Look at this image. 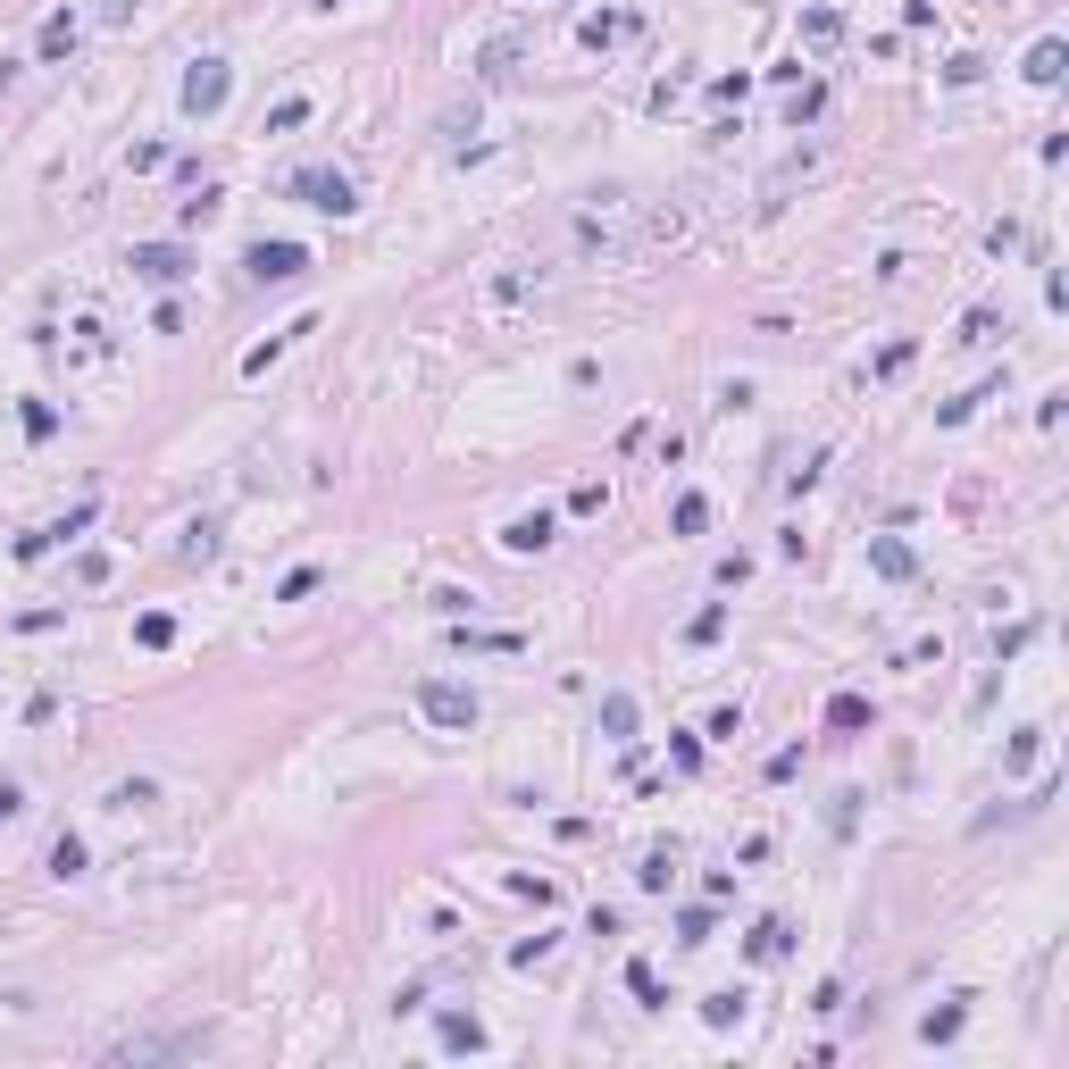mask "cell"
<instances>
[{
  "mask_svg": "<svg viewBox=\"0 0 1069 1069\" xmlns=\"http://www.w3.org/2000/svg\"><path fill=\"white\" fill-rule=\"evenodd\" d=\"M418 710H426L435 727H477V694H468V685H443V677L418 685Z\"/></svg>",
  "mask_w": 1069,
  "mask_h": 1069,
  "instance_id": "cell-2",
  "label": "cell"
},
{
  "mask_svg": "<svg viewBox=\"0 0 1069 1069\" xmlns=\"http://www.w3.org/2000/svg\"><path fill=\"white\" fill-rule=\"evenodd\" d=\"M301 209H326V218H351L360 209V193H351V176L343 168H293V184H284Z\"/></svg>",
  "mask_w": 1069,
  "mask_h": 1069,
  "instance_id": "cell-1",
  "label": "cell"
},
{
  "mask_svg": "<svg viewBox=\"0 0 1069 1069\" xmlns=\"http://www.w3.org/2000/svg\"><path fill=\"white\" fill-rule=\"evenodd\" d=\"M318 9H335V0H318Z\"/></svg>",
  "mask_w": 1069,
  "mask_h": 1069,
  "instance_id": "cell-16",
  "label": "cell"
},
{
  "mask_svg": "<svg viewBox=\"0 0 1069 1069\" xmlns=\"http://www.w3.org/2000/svg\"><path fill=\"white\" fill-rule=\"evenodd\" d=\"M802 34H811V42H836L844 17H836V9H811V17H802Z\"/></svg>",
  "mask_w": 1069,
  "mask_h": 1069,
  "instance_id": "cell-12",
  "label": "cell"
},
{
  "mask_svg": "<svg viewBox=\"0 0 1069 1069\" xmlns=\"http://www.w3.org/2000/svg\"><path fill=\"white\" fill-rule=\"evenodd\" d=\"M1028 76H1036V84L1061 76V42H1036V51H1028Z\"/></svg>",
  "mask_w": 1069,
  "mask_h": 1069,
  "instance_id": "cell-11",
  "label": "cell"
},
{
  "mask_svg": "<svg viewBox=\"0 0 1069 1069\" xmlns=\"http://www.w3.org/2000/svg\"><path fill=\"white\" fill-rule=\"evenodd\" d=\"M635 34V17H585V42L593 51H610V42H627Z\"/></svg>",
  "mask_w": 1069,
  "mask_h": 1069,
  "instance_id": "cell-8",
  "label": "cell"
},
{
  "mask_svg": "<svg viewBox=\"0 0 1069 1069\" xmlns=\"http://www.w3.org/2000/svg\"><path fill=\"white\" fill-rule=\"evenodd\" d=\"M76 51V17H51V26H42V59H67Z\"/></svg>",
  "mask_w": 1069,
  "mask_h": 1069,
  "instance_id": "cell-9",
  "label": "cell"
},
{
  "mask_svg": "<svg viewBox=\"0 0 1069 1069\" xmlns=\"http://www.w3.org/2000/svg\"><path fill=\"white\" fill-rule=\"evenodd\" d=\"M17 811H26V794H17V786H0V819H17Z\"/></svg>",
  "mask_w": 1069,
  "mask_h": 1069,
  "instance_id": "cell-15",
  "label": "cell"
},
{
  "mask_svg": "<svg viewBox=\"0 0 1069 1069\" xmlns=\"http://www.w3.org/2000/svg\"><path fill=\"white\" fill-rule=\"evenodd\" d=\"M602 727H610V735H627V727H635V702H627V694H610V702H602Z\"/></svg>",
  "mask_w": 1069,
  "mask_h": 1069,
  "instance_id": "cell-13",
  "label": "cell"
},
{
  "mask_svg": "<svg viewBox=\"0 0 1069 1069\" xmlns=\"http://www.w3.org/2000/svg\"><path fill=\"white\" fill-rule=\"evenodd\" d=\"M735 1011H744L735 994H710V1003H702V1019H710V1028H735Z\"/></svg>",
  "mask_w": 1069,
  "mask_h": 1069,
  "instance_id": "cell-14",
  "label": "cell"
},
{
  "mask_svg": "<svg viewBox=\"0 0 1069 1069\" xmlns=\"http://www.w3.org/2000/svg\"><path fill=\"white\" fill-rule=\"evenodd\" d=\"M510 552H543V543H552V518H543V510H527V518H510Z\"/></svg>",
  "mask_w": 1069,
  "mask_h": 1069,
  "instance_id": "cell-6",
  "label": "cell"
},
{
  "mask_svg": "<svg viewBox=\"0 0 1069 1069\" xmlns=\"http://www.w3.org/2000/svg\"><path fill=\"white\" fill-rule=\"evenodd\" d=\"M51 877H84V844H76V836L51 844Z\"/></svg>",
  "mask_w": 1069,
  "mask_h": 1069,
  "instance_id": "cell-10",
  "label": "cell"
},
{
  "mask_svg": "<svg viewBox=\"0 0 1069 1069\" xmlns=\"http://www.w3.org/2000/svg\"><path fill=\"white\" fill-rule=\"evenodd\" d=\"M786 944H794V928H786V919H760V928H752V953H760V961H777Z\"/></svg>",
  "mask_w": 1069,
  "mask_h": 1069,
  "instance_id": "cell-7",
  "label": "cell"
},
{
  "mask_svg": "<svg viewBox=\"0 0 1069 1069\" xmlns=\"http://www.w3.org/2000/svg\"><path fill=\"white\" fill-rule=\"evenodd\" d=\"M126 268H134L142 284H176L184 268H193V259H184L176 243H134V259H126Z\"/></svg>",
  "mask_w": 1069,
  "mask_h": 1069,
  "instance_id": "cell-4",
  "label": "cell"
},
{
  "mask_svg": "<svg viewBox=\"0 0 1069 1069\" xmlns=\"http://www.w3.org/2000/svg\"><path fill=\"white\" fill-rule=\"evenodd\" d=\"M243 268H251L259 284H284V276H301V268H310V251H301V243H251Z\"/></svg>",
  "mask_w": 1069,
  "mask_h": 1069,
  "instance_id": "cell-3",
  "label": "cell"
},
{
  "mask_svg": "<svg viewBox=\"0 0 1069 1069\" xmlns=\"http://www.w3.org/2000/svg\"><path fill=\"white\" fill-rule=\"evenodd\" d=\"M218 101H226V67H218V59H201V67H193V84H184V109L209 117Z\"/></svg>",
  "mask_w": 1069,
  "mask_h": 1069,
  "instance_id": "cell-5",
  "label": "cell"
}]
</instances>
